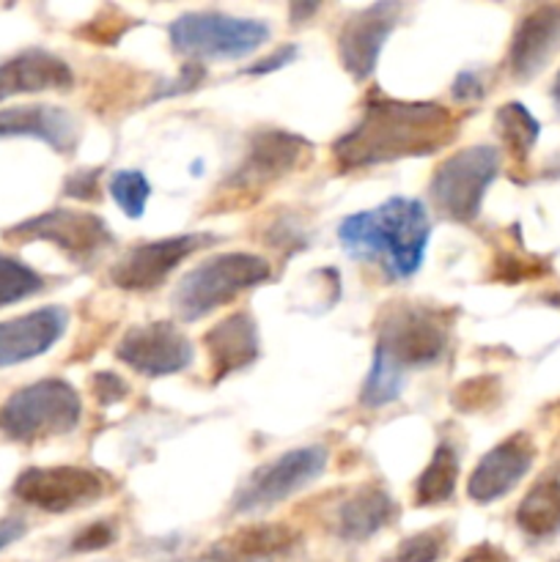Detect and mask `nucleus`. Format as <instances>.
Instances as JSON below:
<instances>
[{
  "label": "nucleus",
  "mask_w": 560,
  "mask_h": 562,
  "mask_svg": "<svg viewBox=\"0 0 560 562\" xmlns=\"http://www.w3.org/2000/svg\"><path fill=\"white\" fill-rule=\"evenodd\" d=\"M456 137V119L443 104L401 102L373 93L362 119L335 140V162L344 170L371 168L404 157H428Z\"/></svg>",
  "instance_id": "nucleus-1"
},
{
  "label": "nucleus",
  "mask_w": 560,
  "mask_h": 562,
  "mask_svg": "<svg viewBox=\"0 0 560 562\" xmlns=\"http://www.w3.org/2000/svg\"><path fill=\"white\" fill-rule=\"evenodd\" d=\"M432 220L415 198H390L371 212L349 214L338 225V241L351 258L384 261L390 278L410 280L426 258Z\"/></svg>",
  "instance_id": "nucleus-2"
},
{
  "label": "nucleus",
  "mask_w": 560,
  "mask_h": 562,
  "mask_svg": "<svg viewBox=\"0 0 560 562\" xmlns=\"http://www.w3.org/2000/svg\"><path fill=\"white\" fill-rule=\"evenodd\" d=\"M269 263L250 252H223L192 267L173 289V311L181 322H201L247 289L267 283Z\"/></svg>",
  "instance_id": "nucleus-3"
},
{
  "label": "nucleus",
  "mask_w": 560,
  "mask_h": 562,
  "mask_svg": "<svg viewBox=\"0 0 560 562\" xmlns=\"http://www.w3.org/2000/svg\"><path fill=\"white\" fill-rule=\"evenodd\" d=\"M450 313L437 307L395 305L379 324L373 360L406 379L410 368L432 366L448 346Z\"/></svg>",
  "instance_id": "nucleus-4"
},
{
  "label": "nucleus",
  "mask_w": 560,
  "mask_h": 562,
  "mask_svg": "<svg viewBox=\"0 0 560 562\" xmlns=\"http://www.w3.org/2000/svg\"><path fill=\"white\" fill-rule=\"evenodd\" d=\"M82 417V401L71 384L42 379L16 390L0 406V431L14 442L60 437L75 431Z\"/></svg>",
  "instance_id": "nucleus-5"
},
{
  "label": "nucleus",
  "mask_w": 560,
  "mask_h": 562,
  "mask_svg": "<svg viewBox=\"0 0 560 562\" xmlns=\"http://www.w3.org/2000/svg\"><path fill=\"white\" fill-rule=\"evenodd\" d=\"M170 44L179 55L206 60H236L267 44L269 25L223 11H187L168 27Z\"/></svg>",
  "instance_id": "nucleus-6"
},
{
  "label": "nucleus",
  "mask_w": 560,
  "mask_h": 562,
  "mask_svg": "<svg viewBox=\"0 0 560 562\" xmlns=\"http://www.w3.org/2000/svg\"><path fill=\"white\" fill-rule=\"evenodd\" d=\"M500 173V151L492 146H470L450 154L432 179V198L445 217L472 223L481 203Z\"/></svg>",
  "instance_id": "nucleus-7"
},
{
  "label": "nucleus",
  "mask_w": 560,
  "mask_h": 562,
  "mask_svg": "<svg viewBox=\"0 0 560 562\" xmlns=\"http://www.w3.org/2000/svg\"><path fill=\"white\" fill-rule=\"evenodd\" d=\"M327 467V450L311 445L258 467L234 497V514H261L311 486Z\"/></svg>",
  "instance_id": "nucleus-8"
},
{
  "label": "nucleus",
  "mask_w": 560,
  "mask_h": 562,
  "mask_svg": "<svg viewBox=\"0 0 560 562\" xmlns=\"http://www.w3.org/2000/svg\"><path fill=\"white\" fill-rule=\"evenodd\" d=\"M14 497L47 514H69L99 503L104 481L82 467H31L14 481Z\"/></svg>",
  "instance_id": "nucleus-9"
},
{
  "label": "nucleus",
  "mask_w": 560,
  "mask_h": 562,
  "mask_svg": "<svg viewBox=\"0 0 560 562\" xmlns=\"http://www.w3.org/2000/svg\"><path fill=\"white\" fill-rule=\"evenodd\" d=\"M214 241L212 234H187L173 239L143 241L130 247L110 269V280L124 291H152L165 283L170 272L192 252Z\"/></svg>",
  "instance_id": "nucleus-10"
},
{
  "label": "nucleus",
  "mask_w": 560,
  "mask_h": 562,
  "mask_svg": "<svg viewBox=\"0 0 560 562\" xmlns=\"http://www.w3.org/2000/svg\"><path fill=\"white\" fill-rule=\"evenodd\" d=\"M115 357L143 376H170L190 366L192 344L170 322H154L126 329Z\"/></svg>",
  "instance_id": "nucleus-11"
},
{
  "label": "nucleus",
  "mask_w": 560,
  "mask_h": 562,
  "mask_svg": "<svg viewBox=\"0 0 560 562\" xmlns=\"http://www.w3.org/2000/svg\"><path fill=\"white\" fill-rule=\"evenodd\" d=\"M5 236L9 239L53 241L55 247L69 252L71 258H80V261L113 245V234L104 225V220H99L97 214L71 212V209H55L42 217L25 220V223L5 231Z\"/></svg>",
  "instance_id": "nucleus-12"
},
{
  "label": "nucleus",
  "mask_w": 560,
  "mask_h": 562,
  "mask_svg": "<svg viewBox=\"0 0 560 562\" xmlns=\"http://www.w3.org/2000/svg\"><path fill=\"white\" fill-rule=\"evenodd\" d=\"M399 16V3H373L368 9L355 11L344 22L338 33V53L340 64H344V69L355 80H368L373 75L379 53L384 47V38L393 33Z\"/></svg>",
  "instance_id": "nucleus-13"
},
{
  "label": "nucleus",
  "mask_w": 560,
  "mask_h": 562,
  "mask_svg": "<svg viewBox=\"0 0 560 562\" xmlns=\"http://www.w3.org/2000/svg\"><path fill=\"white\" fill-rule=\"evenodd\" d=\"M533 461H536V445L530 442L527 434H514L505 442L494 445L478 461V467L470 475V483H467V494L478 505L503 499L505 494H511L519 486L522 477L530 472Z\"/></svg>",
  "instance_id": "nucleus-14"
},
{
  "label": "nucleus",
  "mask_w": 560,
  "mask_h": 562,
  "mask_svg": "<svg viewBox=\"0 0 560 562\" xmlns=\"http://www.w3.org/2000/svg\"><path fill=\"white\" fill-rule=\"evenodd\" d=\"M69 313L58 305L0 322V368L20 366L47 355L66 333Z\"/></svg>",
  "instance_id": "nucleus-15"
},
{
  "label": "nucleus",
  "mask_w": 560,
  "mask_h": 562,
  "mask_svg": "<svg viewBox=\"0 0 560 562\" xmlns=\"http://www.w3.org/2000/svg\"><path fill=\"white\" fill-rule=\"evenodd\" d=\"M560 47V3L536 5L516 25L508 49V69L516 80H533Z\"/></svg>",
  "instance_id": "nucleus-16"
},
{
  "label": "nucleus",
  "mask_w": 560,
  "mask_h": 562,
  "mask_svg": "<svg viewBox=\"0 0 560 562\" xmlns=\"http://www.w3.org/2000/svg\"><path fill=\"white\" fill-rule=\"evenodd\" d=\"M0 137H33L47 143L60 154L77 148L80 130L75 115L53 104H25V108L0 110Z\"/></svg>",
  "instance_id": "nucleus-17"
},
{
  "label": "nucleus",
  "mask_w": 560,
  "mask_h": 562,
  "mask_svg": "<svg viewBox=\"0 0 560 562\" xmlns=\"http://www.w3.org/2000/svg\"><path fill=\"white\" fill-rule=\"evenodd\" d=\"M75 77L66 60L47 49H25L0 64V102L20 93L69 91Z\"/></svg>",
  "instance_id": "nucleus-18"
},
{
  "label": "nucleus",
  "mask_w": 560,
  "mask_h": 562,
  "mask_svg": "<svg viewBox=\"0 0 560 562\" xmlns=\"http://www.w3.org/2000/svg\"><path fill=\"white\" fill-rule=\"evenodd\" d=\"M305 151H311V143L302 140V137L278 130L258 132V135L253 137L250 148H247V157L245 162H242L239 173H234V184L256 187L275 181L278 176L296 168V162H300Z\"/></svg>",
  "instance_id": "nucleus-19"
},
{
  "label": "nucleus",
  "mask_w": 560,
  "mask_h": 562,
  "mask_svg": "<svg viewBox=\"0 0 560 562\" xmlns=\"http://www.w3.org/2000/svg\"><path fill=\"white\" fill-rule=\"evenodd\" d=\"M206 349L212 357V373L217 379L231 376L258 360V327L250 313H231L228 318L206 333Z\"/></svg>",
  "instance_id": "nucleus-20"
},
{
  "label": "nucleus",
  "mask_w": 560,
  "mask_h": 562,
  "mask_svg": "<svg viewBox=\"0 0 560 562\" xmlns=\"http://www.w3.org/2000/svg\"><path fill=\"white\" fill-rule=\"evenodd\" d=\"M294 543L296 536L283 525L245 527L214 543L198 562H275L289 554Z\"/></svg>",
  "instance_id": "nucleus-21"
},
{
  "label": "nucleus",
  "mask_w": 560,
  "mask_h": 562,
  "mask_svg": "<svg viewBox=\"0 0 560 562\" xmlns=\"http://www.w3.org/2000/svg\"><path fill=\"white\" fill-rule=\"evenodd\" d=\"M393 516L395 503L384 488L362 486L338 505V514H335V532H338V538H344V541L360 543L377 536L379 530H384V527L393 521Z\"/></svg>",
  "instance_id": "nucleus-22"
},
{
  "label": "nucleus",
  "mask_w": 560,
  "mask_h": 562,
  "mask_svg": "<svg viewBox=\"0 0 560 562\" xmlns=\"http://www.w3.org/2000/svg\"><path fill=\"white\" fill-rule=\"evenodd\" d=\"M516 525L530 538H552L560 532V467L533 483L516 508Z\"/></svg>",
  "instance_id": "nucleus-23"
},
{
  "label": "nucleus",
  "mask_w": 560,
  "mask_h": 562,
  "mask_svg": "<svg viewBox=\"0 0 560 562\" xmlns=\"http://www.w3.org/2000/svg\"><path fill=\"white\" fill-rule=\"evenodd\" d=\"M456 481H459V453L448 442H443L434 450L432 461L421 472V477H417V505L421 508H432V505L448 503L456 492Z\"/></svg>",
  "instance_id": "nucleus-24"
},
{
  "label": "nucleus",
  "mask_w": 560,
  "mask_h": 562,
  "mask_svg": "<svg viewBox=\"0 0 560 562\" xmlns=\"http://www.w3.org/2000/svg\"><path fill=\"white\" fill-rule=\"evenodd\" d=\"M497 130L505 148L516 159H525L533 151V146H536L541 126H538V121L533 119L525 104L508 102L497 110Z\"/></svg>",
  "instance_id": "nucleus-25"
},
{
  "label": "nucleus",
  "mask_w": 560,
  "mask_h": 562,
  "mask_svg": "<svg viewBox=\"0 0 560 562\" xmlns=\"http://www.w3.org/2000/svg\"><path fill=\"white\" fill-rule=\"evenodd\" d=\"M44 289V278L27 263L0 252V307L36 296Z\"/></svg>",
  "instance_id": "nucleus-26"
},
{
  "label": "nucleus",
  "mask_w": 560,
  "mask_h": 562,
  "mask_svg": "<svg viewBox=\"0 0 560 562\" xmlns=\"http://www.w3.org/2000/svg\"><path fill=\"white\" fill-rule=\"evenodd\" d=\"M450 532L445 527H434V530H423L417 536L404 538L395 547V552L382 562H439L448 554Z\"/></svg>",
  "instance_id": "nucleus-27"
},
{
  "label": "nucleus",
  "mask_w": 560,
  "mask_h": 562,
  "mask_svg": "<svg viewBox=\"0 0 560 562\" xmlns=\"http://www.w3.org/2000/svg\"><path fill=\"white\" fill-rule=\"evenodd\" d=\"M108 190L126 217L130 220L143 217L148 195H152V184H148V179L141 173V170H119V173H113V179H110Z\"/></svg>",
  "instance_id": "nucleus-28"
},
{
  "label": "nucleus",
  "mask_w": 560,
  "mask_h": 562,
  "mask_svg": "<svg viewBox=\"0 0 560 562\" xmlns=\"http://www.w3.org/2000/svg\"><path fill=\"white\" fill-rule=\"evenodd\" d=\"M115 541V527L110 521H93L88 525L80 536L71 541V552H99V549L110 547Z\"/></svg>",
  "instance_id": "nucleus-29"
},
{
  "label": "nucleus",
  "mask_w": 560,
  "mask_h": 562,
  "mask_svg": "<svg viewBox=\"0 0 560 562\" xmlns=\"http://www.w3.org/2000/svg\"><path fill=\"white\" fill-rule=\"evenodd\" d=\"M203 75H206V69H203L201 64H187L184 69L179 71V77H176L173 82H163V86H159V91L154 93V99H165V97H179V93L195 91V88L201 86Z\"/></svg>",
  "instance_id": "nucleus-30"
},
{
  "label": "nucleus",
  "mask_w": 560,
  "mask_h": 562,
  "mask_svg": "<svg viewBox=\"0 0 560 562\" xmlns=\"http://www.w3.org/2000/svg\"><path fill=\"white\" fill-rule=\"evenodd\" d=\"M126 393H130V387H126V384L121 382L113 371H102L93 376V395H97L99 404H104V406L119 404Z\"/></svg>",
  "instance_id": "nucleus-31"
},
{
  "label": "nucleus",
  "mask_w": 560,
  "mask_h": 562,
  "mask_svg": "<svg viewBox=\"0 0 560 562\" xmlns=\"http://www.w3.org/2000/svg\"><path fill=\"white\" fill-rule=\"evenodd\" d=\"M64 192L77 201H93L99 192V170H80V173L69 176Z\"/></svg>",
  "instance_id": "nucleus-32"
},
{
  "label": "nucleus",
  "mask_w": 560,
  "mask_h": 562,
  "mask_svg": "<svg viewBox=\"0 0 560 562\" xmlns=\"http://www.w3.org/2000/svg\"><path fill=\"white\" fill-rule=\"evenodd\" d=\"M296 58V47L294 44H283V47L275 49L272 55H267L264 60H258V64L247 66L245 75H269V71H278L283 69L285 64H291V60Z\"/></svg>",
  "instance_id": "nucleus-33"
},
{
  "label": "nucleus",
  "mask_w": 560,
  "mask_h": 562,
  "mask_svg": "<svg viewBox=\"0 0 560 562\" xmlns=\"http://www.w3.org/2000/svg\"><path fill=\"white\" fill-rule=\"evenodd\" d=\"M453 97L459 102H475V99H483V82L478 80L475 71H461L453 80Z\"/></svg>",
  "instance_id": "nucleus-34"
},
{
  "label": "nucleus",
  "mask_w": 560,
  "mask_h": 562,
  "mask_svg": "<svg viewBox=\"0 0 560 562\" xmlns=\"http://www.w3.org/2000/svg\"><path fill=\"white\" fill-rule=\"evenodd\" d=\"M459 562H511L508 554L500 547H492V543H481V547L470 549Z\"/></svg>",
  "instance_id": "nucleus-35"
},
{
  "label": "nucleus",
  "mask_w": 560,
  "mask_h": 562,
  "mask_svg": "<svg viewBox=\"0 0 560 562\" xmlns=\"http://www.w3.org/2000/svg\"><path fill=\"white\" fill-rule=\"evenodd\" d=\"M25 532H27L25 521L16 519V516H9V519L0 521V552H3L5 547H11L14 541H20Z\"/></svg>",
  "instance_id": "nucleus-36"
},
{
  "label": "nucleus",
  "mask_w": 560,
  "mask_h": 562,
  "mask_svg": "<svg viewBox=\"0 0 560 562\" xmlns=\"http://www.w3.org/2000/svg\"><path fill=\"white\" fill-rule=\"evenodd\" d=\"M316 9H318V5H300V3H296V5H291V16H294V22L300 20V16L305 20V16L313 14Z\"/></svg>",
  "instance_id": "nucleus-37"
},
{
  "label": "nucleus",
  "mask_w": 560,
  "mask_h": 562,
  "mask_svg": "<svg viewBox=\"0 0 560 562\" xmlns=\"http://www.w3.org/2000/svg\"><path fill=\"white\" fill-rule=\"evenodd\" d=\"M552 102H555V110H558V115H560V71L555 75V82H552Z\"/></svg>",
  "instance_id": "nucleus-38"
},
{
  "label": "nucleus",
  "mask_w": 560,
  "mask_h": 562,
  "mask_svg": "<svg viewBox=\"0 0 560 562\" xmlns=\"http://www.w3.org/2000/svg\"><path fill=\"white\" fill-rule=\"evenodd\" d=\"M558 562H560V560H558Z\"/></svg>",
  "instance_id": "nucleus-39"
}]
</instances>
